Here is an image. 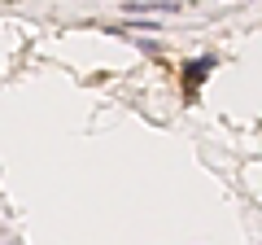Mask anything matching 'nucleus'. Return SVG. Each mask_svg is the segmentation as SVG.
Masks as SVG:
<instances>
[{"label": "nucleus", "mask_w": 262, "mask_h": 245, "mask_svg": "<svg viewBox=\"0 0 262 245\" xmlns=\"http://www.w3.org/2000/svg\"><path fill=\"white\" fill-rule=\"evenodd\" d=\"M206 70H214V57H201V62H188V66H184V84H188V88H201Z\"/></svg>", "instance_id": "1"}]
</instances>
